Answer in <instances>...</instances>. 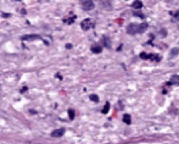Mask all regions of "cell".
Instances as JSON below:
<instances>
[{
	"label": "cell",
	"instance_id": "8992f818",
	"mask_svg": "<svg viewBox=\"0 0 179 144\" xmlns=\"http://www.w3.org/2000/svg\"><path fill=\"white\" fill-rule=\"evenodd\" d=\"M173 84H178L179 85V76L178 75H172L171 81L166 83V85H173Z\"/></svg>",
	"mask_w": 179,
	"mask_h": 144
},
{
	"label": "cell",
	"instance_id": "8fae6325",
	"mask_svg": "<svg viewBox=\"0 0 179 144\" xmlns=\"http://www.w3.org/2000/svg\"><path fill=\"white\" fill-rule=\"evenodd\" d=\"M101 43H102V45H104V47H106V48H110V47H111V43H110V39H108L107 37H102Z\"/></svg>",
	"mask_w": 179,
	"mask_h": 144
},
{
	"label": "cell",
	"instance_id": "d6986e66",
	"mask_svg": "<svg viewBox=\"0 0 179 144\" xmlns=\"http://www.w3.org/2000/svg\"><path fill=\"white\" fill-rule=\"evenodd\" d=\"M171 15H172L173 17H176V19H179V10H178L177 12H171Z\"/></svg>",
	"mask_w": 179,
	"mask_h": 144
},
{
	"label": "cell",
	"instance_id": "ffe728a7",
	"mask_svg": "<svg viewBox=\"0 0 179 144\" xmlns=\"http://www.w3.org/2000/svg\"><path fill=\"white\" fill-rule=\"evenodd\" d=\"M66 48H67V49H71L72 45H71V44H66Z\"/></svg>",
	"mask_w": 179,
	"mask_h": 144
},
{
	"label": "cell",
	"instance_id": "9c48e42d",
	"mask_svg": "<svg viewBox=\"0 0 179 144\" xmlns=\"http://www.w3.org/2000/svg\"><path fill=\"white\" fill-rule=\"evenodd\" d=\"M133 9H135V10L143 9V3H141L140 0H135V1L133 3Z\"/></svg>",
	"mask_w": 179,
	"mask_h": 144
},
{
	"label": "cell",
	"instance_id": "9a60e30c",
	"mask_svg": "<svg viewBox=\"0 0 179 144\" xmlns=\"http://www.w3.org/2000/svg\"><path fill=\"white\" fill-rule=\"evenodd\" d=\"M68 116H70V119H71V120L75 119V111H73L72 109L68 110Z\"/></svg>",
	"mask_w": 179,
	"mask_h": 144
},
{
	"label": "cell",
	"instance_id": "7a4b0ae2",
	"mask_svg": "<svg viewBox=\"0 0 179 144\" xmlns=\"http://www.w3.org/2000/svg\"><path fill=\"white\" fill-rule=\"evenodd\" d=\"M94 26H95V23L91 19H84L81 22V27H82V29L83 31H89L90 28H93Z\"/></svg>",
	"mask_w": 179,
	"mask_h": 144
},
{
	"label": "cell",
	"instance_id": "52a82bcc",
	"mask_svg": "<svg viewBox=\"0 0 179 144\" xmlns=\"http://www.w3.org/2000/svg\"><path fill=\"white\" fill-rule=\"evenodd\" d=\"M148 60H151V61H161V56L158 54H148Z\"/></svg>",
	"mask_w": 179,
	"mask_h": 144
},
{
	"label": "cell",
	"instance_id": "4fadbf2b",
	"mask_svg": "<svg viewBox=\"0 0 179 144\" xmlns=\"http://www.w3.org/2000/svg\"><path fill=\"white\" fill-rule=\"evenodd\" d=\"M108 110H110V103H106V104H105V107L102 109V114H107Z\"/></svg>",
	"mask_w": 179,
	"mask_h": 144
},
{
	"label": "cell",
	"instance_id": "7c38bea8",
	"mask_svg": "<svg viewBox=\"0 0 179 144\" xmlns=\"http://www.w3.org/2000/svg\"><path fill=\"white\" fill-rule=\"evenodd\" d=\"M89 99L91 101H94V103H98L99 101V97L96 95V94H91V95H89Z\"/></svg>",
	"mask_w": 179,
	"mask_h": 144
},
{
	"label": "cell",
	"instance_id": "ba28073f",
	"mask_svg": "<svg viewBox=\"0 0 179 144\" xmlns=\"http://www.w3.org/2000/svg\"><path fill=\"white\" fill-rule=\"evenodd\" d=\"M91 51H93L94 54H100L102 51V47L99 45V44H95V45L91 47Z\"/></svg>",
	"mask_w": 179,
	"mask_h": 144
},
{
	"label": "cell",
	"instance_id": "ac0fdd59",
	"mask_svg": "<svg viewBox=\"0 0 179 144\" xmlns=\"http://www.w3.org/2000/svg\"><path fill=\"white\" fill-rule=\"evenodd\" d=\"M140 57L143 60H148V54H146V53H141L140 54Z\"/></svg>",
	"mask_w": 179,
	"mask_h": 144
},
{
	"label": "cell",
	"instance_id": "5b68a950",
	"mask_svg": "<svg viewBox=\"0 0 179 144\" xmlns=\"http://www.w3.org/2000/svg\"><path fill=\"white\" fill-rule=\"evenodd\" d=\"M22 40H37V39H42L40 35L38 34H26V35H22L21 37Z\"/></svg>",
	"mask_w": 179,
	"mask_h": 144
},
{
	"label": "cell",
	"instance_id": "6da1fadb",
	"mask_svg": "<svg viewBox=\"0 0 179 144\" xmlns=\"http://www.w3.org/2000/svg\"><path fill=\"white\" fill-rule=\"evenodd\" d=\"M146 29H148V23H146V22H144V23H140V25H138V23H130L129 26L127 27V33L133 35V34H136V33H144Z\"/></svg>",
	"mask_w": 179,
	"mask_h": 144
},
{
	"label": "cell",
	"instance_id": "2e32d148",
	"mask_svg": "<svg viewBox=\"0 0 179 144\" xmlns=\"http://www.w3.org/2000/svg\"><path fill=\"white\" fill-rule=\"evenodd\" d=\"M133 15H134V16H139L140 19H145V16L143 15V13H141V12H138V11H134V12H133Z\"/></svg>",
	"mask_w": 179,
	"mask_h": 144
},
{
	"label": "cell",
	"instance_id": "5bb4252c",
	"mask_svg": "<svg viewBox=\"0 0 179 144\" xmlns=\"http://www.w3.org/2000/svg\"><path fill=\"white\" fill-rule=\"evenodd\" d=\"M75 20H76V16H72L71 19L65 20V22H66V23H68V25H71V23H73V22H75Z\"/></svg>",
	"mask_w": 179,
	"mask_h": 144
},
{
	"label": "cell",
	"instance_id": "e0dca14e",
	"mask_svg": "<svg viewBox=\"0 0 179 144\" xmlns=\"http://www.w3.org/2000/svg\"><path fill=\"white\" fill-rule=\"evenodd\" d=\"M178 51H179V50H178V49H177V48H174V49H173V50L171 51V57H173V56H176V55H177V54H178Z\"/></svg>",
	"mask_w": 179,
	"mask_h": 144
},
{
	"label": "cell",
	"instance_id": "30bf717a",
	"mask_svg": "<svg viewBox=\"0 0 179 144\" xmlns=\"http://www.w3.org/2000/svg\"><path fill=\"white\" fill-rule=\"evenodd\" d=\"M123 122L127 123V125H130L132 123V117L129 114H124L123 115Z\"/></svg>",
	"mask_w": 179,
	"mask_h": 144
},
{
	"label": "cell",
	"instance_id": "277c9868",
	"mask_svg": "<svg viewBox=\"0 0 179 144\" xmlns=\"http://www.w3.org/2000/svg\"><path fill=\"white\" fill-rule=\"evenodd\" d=\"M65 134V128H59V129H54L51 132V137L53 138H60Z\"/></svg>",
	"mask_w": 179,
	"mask_h": 144
},
{
	"label": "cell",
	"instance_id": "3957f363",
	"mask_svg": "<svg viewBox=\"0 0 179 144\" xmlns=\"http://www.w3.org/2000/svg\"><path fill=\"white\" fill-rule=\"evenodd\" d=\"M81 4L85 11H90L94 9V3L93 0H81Z\"/></svg>",
	"mask_w": 179,
	"mask_h": 144
}]
</instances>
